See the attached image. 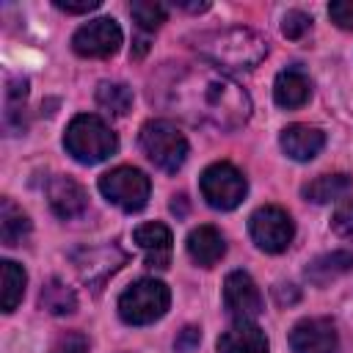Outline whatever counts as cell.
Instances as JSON below:
<instances>
[{
  "label": "cell",
  "mask_w": 353,
  "mask_h": 353,
  "mask_svg": "<svg viewBox=\"0 0 353 353\" xmlns=\"http://www.w3.org/2000/svg\"><path fill=\"white\" fill-rule=\"evenodd\" d=\"M149 99L196 127L218 132H232L251 116L248 94L221 69L204 63L163 69L152 77Z\"/></svg>",
  "instance_id": "cell-1"
},
{
  "label": "cell",
  "mask_w": 353,
  "mask_h": 353,
  "mask_svg": "<svg viewBox=\"0 0 353 353\" xmlns=\"http://www.w3.org/2000/svg\"><path fill=\"white\" fill-rule=\"evenodd\" d=\"M190 47L215 66H229V69H251L268 55V41L251 28L207 30L193 36Z\"/></svg>",
  "instance_id": "cell-2"
},
{
  "label": "cell",
  "mask_w": 353,
  "mask_h": 353,
  "mask_svg": "<svg viewBox=\"0 0 353 353\" xmlns=\"http://www.w3.org/2000/svg\"><path fill=\"white\" fill-rule=\"evenodd\" d=\"M63 146L77 163L94 165V163L108 160L119 149V138L99 116L80 113L69 121L66 135H63Z\"/></svg>",
  "instance_id": "cell-3"
},
{
  "label": "cell",
  "mask_w": 353,
  "mask_h": 353,
  "mask_svg": "<svg viewBox=\"0 0 353 353\" xmlns=\"http://www.w3.org/2000/svg\"><path fill=\"white\" fill-rule=\"evenodd\" d=\"M171 292L157 279H138L119 295V314L127 325H149L165 314Z\"/></svg>",
  "instance_id": "cell-4"
},
{
  "label": "cell",
  "mask_w": 353,
  "mask_h": 353,
  "mask_svg": "<svg viewBox=\"0 0 353 353\" xmlns=\"http://www.w3.org/2000/svg\"><path fill=\"white\" fill-rule=\"evenodd\" d=\"M141 149L157 168L174 174L188 157V138L168 119H152L141 127Z\"/></svg>",
  "instance_id": "cell-5"
},
{
  "label": "cell",
  "mask_w": 353,
  "mask_h": 353,
  "mask_svg": "<svg viewBox=\"0 0 353 353\" xmlns=\"http://www.w3.org/2000/svg\"><path fill=\"white\" fill-rule=\"evenodd\" d=\"M149 190H152L149 176L132 165H119V168H110L108 174L99 176V193L110 204L121 207L124 212L143 210L149 201Z\"/></svg>",
  "instance_id": "cell-6"
},
{
  "label": "cell",
  "mask_w": 353,
  "mask_h": 353,
  "mask_svg": "<svg viewBox=\"0 0 353 353\" xmlns=\"http://www.w3.org/2000/svg\"><path fill=\"white\" fill-rule=\"evenodd\" d=\"M201 196L215 210H234L248 190V182L243 171H237L232 163H212L201 174Z\"/></svg>",
  "instance_id": "cell-7"
},
{
  "label": "cell",
  "mask_w": 353,
  "mask_h": 353,
  "mask_svg": "<svg viewBox=\"0 0 353 353\" xmlns=\"http://www.w3.org/2000/svg\"><path fill=\"white\" fill-rule=\"evenodd\" d=\"M248 232H251L254 243H256L262 251L279 254V251H284V248L292 243V237H295V223H292V218H290L281 207L268 204V207H259V210L251 215Z\"/></svg>",
  "instance_id": "cell-8"
},
{
  "label": "cell",
  "mask_w": 353,
  "mask_h": 353,
  "mask_svg": "<svg viewBox=\"0 0 353 353\" xmlns=\"http://www.w3.org/2000/svg\"><path fill=\"white\" fill-rule=\"evenodd\" d=\"M121 47V28L113 17H99L80 25L72 36V50L83 58H108Z\"/></svg>",
  "instance_id": "cell-9"
},
{
  "label": "cell",
  "mask_w": 353,
  "mask_h": 353,
  "mask_svg": "<svg viewBox=\"0 0 353 353\" xmlns=\"http://www.w3.org/2000/svg\"><path fill=\"white\" fill-rule=\"evenodd\" d=\"M223 306L234 320H254L262 312V292L243 270H232L223 281Z\"/></svg>",
  "instance_id": "cell-10"
},
{
  "label": "cell",
  "mask_w": 353,
  "mask_h": 353,
  "mask_svg": "<svg viewBox=\"0 0 353 353\" xmlns=\"http://www.w3.org/2000/svg\"><path fill=\"white\" fill-rule=\"evenodd\" d=\"M290 347L292 353H336L339 347L336 325L325 317L301 320L290 334Z\"/></svg>",
  "instance_id": "cell-11"
},
{
  "label": "cell",
  "mask_w": 353,
  "mask_h": 353,
  "mask_svg": "<svg viewBox=\"0 0 353 353\" xmlns=\"http://www.w3.org/2000/svg\"><path fill=\"white\" fill-rule=\"evenodd\" d=\"M47 201H50L52 212L58 218H66V221L83 215L85 207H88V196H85L83 185L74 182L72 176H63V174L50 176V182H47Z\"/></svg>",
  "instance_id": "cell-12"
},
{
  "label": "cell",
  "mask_w": 353,
  "mask_h": 353,
  "mask_svg": "<svg viewBox=\"0 0 353 353\" xmlns=\"http://www.w3.org/2000/svg\"><path fill=\"white\" fill-rule=\"evenodd\" d=\"M74 265H77L83 281L99 284V281H105L110 273H116L124 265V254L119 248H113V245H102V248L80 251L74 256Z\"/></svg>",
  "instance_id": "cell-13"
},
{
  "label": "cell",
  "mask_w": 353,
  "mask_h": 353,
  "mask_svg": "<svg viewBox=\"0 0 353 353\" xmlns=\"http://www.w3.org/2000/svg\"><path fill=\"white\" fill-rule=\"evenodd\" d=\"M132 240L146 251V265L149 268H168V256H171V229L160 221H149L141 223L132 232Z\"/></svg>",
  "instance_id": "cell-14"
},
{
  "label": "cell",
  "mask_w": 353,
  "mask_h": 353,
  "mask_svg": "<svg viewBox=\"0 0 353 353\" xmlns=\"http://www.w3.org/2000/svg\"><path fill=\"white\" fill-rule=\"evenodd\" d=\"M221 353H268V336L254 320H237L218 336Z\"/></svg>",
  "instance_id": "cell-15"
},
{
  "label": "cell",
  "mask_w": 353,
  "mask_h": 353,
  "mask_svg": "<svg viewBox=\"0 0 353 353\" xmlns=\"http://www.w3.org/2000/svg\"><path fill=\"white\" fill-rule=\"evenodd\" d=\"M325 146V135L309 124H290L281 130V149L292 160H312Z\"/></svg>",
  "instance_id": "cell-16"
},
{
  "label": "cell",
  "mask_w": 353,
  "mask_h": 353,
  "mask_svg": "<svg viewBox=\"0 0 353 353\" xmlns=\"http://www.w3.org/2000/svg\"><path fill=\"white\" fill-rule=\"evenodd\" d=\"M312 94V80L306 77V72H301L298 66H287L276 74L273 83V99L279 108H301Z\"/></svg>",
  "instance_id": "cell-17"
},
{
  "label": "cell",
  "mask_w": 353,
  "mask_h": 353,
  "mask_svg": "<svg viewBox=\"0 0 353 353\" xmlns=\"http://www.w3.org/2000/svg\"><path fill=\"white\" fill-rule=\"evenodd\" d=\"M223 254H226V240L215 226H196L188 234V256L196 265L212 268L215 262H221Z\"/></svg>",
  "instance_id": "cell-18"
},
{
  "label": "cell",
  "mask_w": 353,
  "mask_h": 353,
  "mask_svg": "<svg viewBox=\"0 0 353 353\" xmlns=\"http://www.w3.org/2000/svg\"><path fill=\"white\" fill-rule=\"evenodd\" d=\"M353 270V254L350 251H331V254H320L306 265V279L317 287H325L328 281L345 276Z\"/></svg>",
  "instance_id": "cell-19"
},
{
  "label": "cell",
  "mask_w": 353,
  "mask_h": 353,
  "mask_svg": "<svg viewBox=\"0 0 353 353\" xmlns=\"http://www.w3.org/2000/svg\"><path fill=\"white\" fill-rule=\"evenodd\" d=\"M353 188V179L347 174H323L312 182H306L301 188L303 199L306 201H314V204H325V201H336L342 196H347Z\"/></svg>",
  "instance_id": "cell-20"
},
{
  "label": "cell",
  "mask_w": 353,
  "mask_h": 353,
  "mask_svg": "<svg viewBox=\"0 0 353 353\" xmlns=\"http://www.w3.org/2000/svg\"><path fill=\"white\" fill-rule=\"evenodd\" d=\"M28 234H30V218L11 199H3L0 201V240H3V245H19Z\"/></svg>",
  "instance_id": "cell-21"
},
{
  "label": "cell",
  "mask_w": 353,
  "mask_h": 353,
  "mask_svg": "<svg viewBox=\"0 0 353 353\" xmlns=\"http://www.w3.org/2000/svg\"><path fill=\"white\" fill-rule=\"evenodd\" d=\"M39 303H41L44 312H50L55 317H63V314H72L77 309V295L61 279H50L39 292Z\"/></svg>",
  "instance_id": "cell-22"
},
{
  "label": "cell",
  "mask_w": 353,
  "mask_h": 353,
  "mask_svg": "<svg viewBox=\"0 0 353 353\" xmlns=\"http://www.w3.org/2000/svg\"><path fill=\"white\" fill-rule=\"evenodd\" d=\"M0 292H3V312L8 314V312H14L17 306H19V301H22V295H25V284H28V276H25V270L17 265V262H11V259H3L0 262Z\"/></svg>",
  "instance_id": "cell-23"
},
{
  "label": "cell",
  "mask_w": 353,
  "mask_h": 353,
  "mask_svg": "<svg viewBox=\"0 0 353 353\" xmlns=\"http://www.w3.org/2000/svg\"><path fill=\"white\" fill-rule=\"evenodd\" d=\"M25 97H28V80L25 77H8L6 80V130L14 135V132H22L25 121H22V105H25Z\"/></svg>",
  "instance_id": "cell-24"
},
{
  "label": "cell",
  "mask_w": 353,
  "mask_h": 353,
  "mask_svg": "<svg viewBox=\"0 0 353 353\" xmlns=\"http://www.w3.org/2000/svg\"><path fill=\"white\" fill-rule=\"evenodd\" d=\"M97 102H99V108H105V110L113 113V116H127L130 108H132V91H130V85H124V83H110V80H105V83H99V88H97Z\"/></svg>",
  "instance_id": "cell-25"
},
{
  "label": "cell",
  "mask_w": 353,
  "mask_h": 353,
  "mask_svg": "<svg viewBox=\"0 0 353 353\" xmlns=\"http://www.w3.org/2000/svg\"><path fill=\"white\" fill-rule=\"evenodd\" d=\"M130 14H132V19H135L143 30H154V28H160V25L165 22L168 8H165L163 3H154V0H138V3L130 6Z\"/></svg>",
  "instance_id": "cell-26"
},
{
  "label": "cell",
  "mask_w": 353,
  "mask_h": 353,
  "mask_svg": "<svg viewBox=\"0 0 353 353\" xmlns=\"http://www.w3.org/2000/svg\"><path fill=\"white\" fill-rule=\"evenodd\" d=\"M50 353H88V339L80 331H63L55 336Z\"/></svg>",
  "instance_id": "cell-27"
},
{
  "label": "cell",
  "mask_w": 353,
  "mask_h": 353,
  "mask_svg": "<svg viewBox=\"0 0 353 353\" xmlns=\"http://www.w3.org/2000/svg\"><path fill=\"white\" fill-rule=\"evenodd\" d=\"M331 229H334V232H336L342 240H353V199L342 201V204L334 210Z\"/></svg>",
  "instance_id": "cell-28"
},
{
  "label": "cell",
  "mask_w": 353,
  "mask_h": 353,
  "mask_svg": "<svg viewBox=\"0 0 353 353\" xmlns=\"http://www.w3.org/2000/svg\"><path fill=\"white\" fill-rule=\"evenodd\" d=\"M309 28H312V17H309V14H303V11H287V14H284L281 33H284L287 39H301V36L309 33Z\"/></svg>",
  "instance_id": "cell-29"
},
{
  "label": "cell",
  "mask_w": 353,
  "mask_h": 353,
  "mask_svg": "<svg viewBox=\"0 0 353 353\" xmlns=\"http://www.w3.org/2000/svg\"><path fill=\"white\" fill-rule=\"evenodd\" d=\"M328 17L342 30H353V0H336L328 6Z\"/></svg>",
  "instance_id": "cell-30"
},
{
  "label": "cell",
  "mask_w": 353,
  "mask_h": 353,
  "mask_svg": "<svg viewBox=\"0 0 353 353\" xmlns=\"http://www.w3.org/2000/svg\"><path fill=\"white\" fill-rule=\"evenodd\" d=\"M201 342V328L199 325H185L179 334H176V342H174V350L176 353H193Z\"/></svg>",
  "instance_id": "cell-31"
},
{
  "label": "cell",
  "mask_w": 353,
  "mask_h": 353,
  "mask_svg": "<svg viewBox=\"0 0 353 353\" xmlns=\"http://www.w3.org/2000/svg\"><path fill=\"white\" fill-rule=\"evenodd\" d=\"M55 8H61L66 14H88V11L99 8V0H55Z\"/></svg>",
  "instance_id": "cell-32"
},
{
  "label": "cell",
  "mask_w": 353,
  "mask_h": 353,
  "mask_svg": "<svg viewBox=\"0 0 353 353\" xmlns=\"http://www.w3.org/2000/svg\"><path fill=\"white\" fill-rule=\"evenodd\" d=\"M273 298H276L279 306H292V303L301 301V292H298L295 284H276L273 287Z\"/></svg>",
  "instance_id": "cell-33"
},
{
  "label": "cell",
  "mask_w": 353,
  "mask_h": 353,
  "mask_svg": "<svg viewBox=\"0 0 353 353\" xmlns=\"http://www.w3.org/2000/svg\"><path fill=\"white\" fill-rule=\"evenodd\" d=\"M176 6H182L188 11H207L210 8V3H176Z\"/></svg>",
  "instance_id": "cell-34"
},
{
  "label": "cell",
  "mask_w": 353,
  "mask_h": 353,
  "mask_svg": "<svg viewBox=\"0 0 353 353\" xmlns=\"http://www.w3.org/2000/svg\"><path fill=\"white\" fill-rule=\"evenodd\" d=\"M171 210H174V212H179V215H185V196H174Z\"/></svg>",
  "instance_id": "cell-35"
}]
</instances>
